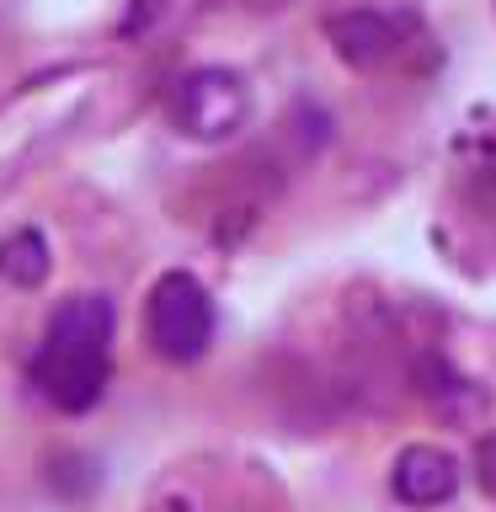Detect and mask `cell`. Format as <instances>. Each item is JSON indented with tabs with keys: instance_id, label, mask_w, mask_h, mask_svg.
<instances>
[{
	"instance_id": "cell-2",
	"label": "cell",
	"mask_w": 496,
	"mask_h": 512,
	"mask_svg": "<svg viewBox=\"0 0 496 512\" xmlns=\"http://www.w3.org/2000/svg\"><path fill=\"white\" fill-rule=\"evenodd\" d=\"M150 342L171 363H198L214 342V299L192 272H166L150 288V310H144Z\"/></svg>"
},
{
	"instance_id": "cell-1",
	"label": "cell",
	"mask_w": 496,
	"mask_h": 512,
	"mask_svg": "<svg viewBox=\"0 0 496 512\" xmlns=\"http://www.w3.org/2000/svg\"><path fill=\"white\" fill-rule=\"evenodd\" d=\"M112 368V304L102 294L64 299L43 326L38 358H32V384L48 406L59 411H91L107 390Z\"/></svg>"
},
{
	"instance_id": "cell-5",
	"label": "cell",
	"mask_w": 496,
	"mask_h": 512,
	"mask_svg": "<svg viewBox=\"0 0 496 512\" xmlns=\"http://www.w3.org/2000/svg\"><path fill=\"white\" fill-rule=\"evenodd\" d=\"M326 38L336 48V59L352 64V70H379V64H390L395 48H400L395 22L379 11H336L326 22Z\"/></svg>"
},
{
	"instance_id": "cell-6",
	"label": "cell",
	"mask_w": 496,
	"mask_h": 512,
	"mask_svg": "<svg viewBox=\"0 0 496 512\" xmlns=\"http://www.w3.org/2000/svg\"><path fill=\"white\" fill-rule=\"evenodd\" d=\"M48 240L38 230H16L0 240V278H6L11 288H38L48 278Z\"/></svg>"
},
{
	"instance_id": "cell-4",
	"label": "cell",
	"mask_w": 496,
	"mask_h": 512,
	"mask_svg": "<svg viewBox=\"0 0 496 512\" xmlns=\"http://www.w3.org/2000/svg\"><path fill=\"white\" fill-rule=\"evenodd\" d=\"M390 491L406 507H438V502H448V496L459 491V464L438 443H411V448L395 454Z\"/></svg>"
},
{
	"instance_id": "cell-7",
	"label": "cell",
	"mask_w": 496,
	"mask_h": 512,
	"mask_svg": "<svg viewBox=\"0 0 496 512\" xmlns=\"http://www.w3.org/2000/svg\"><path fill=\"white\" fill-rule=\"evenodd\" d=\"M475 486L496 502V432L475 443Z\"/></svg>"
},
{
	"instance_id": "cell-3",
	"label": "cell",
	"mask_w": 496,
	"mask_h": 512,
	"mask_svg": "<svg viewBox=\"0 0 496 512\" xmlns=\"http://www.w3.org/2000/svg\"><path fill=\"white\" fill-rule=\"evenodd\" d=\"M251 112V91L235 70H192L176 86L171 118L187 139H230Z\"/></svg>"
}]
</instances>
